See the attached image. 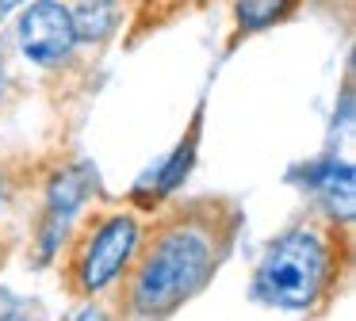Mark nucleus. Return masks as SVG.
<instances>
[{
	"label": "nucleus",
	"instance_id": "1",
	"mask_svg": "<svg viewBox=\"0 0 356 321\" xmlns=\"http://www.w3.org/2000/svg\"><path fill=\"white\" fill-rule=\"evenodd\" d=\"M215 252L200 229H169L154 249L146 252L138 275H134V310L142 318L169 313L177 302H184L192 290L203 287L211 275Z\"/></svg>",
	"mask_w": 356,
	"mask_h": 321
},
{
	"label": "nucleus",
	"instance_id": "2",
	"mask_svg": "<svg viewBox=\"0 0 356 321\" xmlns=\"http://www.w3.org/2000/svg\"><path fill=\"white\" fill-rule=\"evenodd\" d=\"M325 264H330V256H325L322 237L310 229H291L264 249L261 268H257V290L272 306L302 310L322 290Z\"/></svg>",
	"mask_w": 356,
	"mask_h": 321
},
{
	"label": "nucleus",
	"instance_id": "3",
	"mask_svg": "<svg viewBox=\"0 0 356 321\" xmlns=\"http://www.w3.org/2000/svg\"><path fill=\"white\" fill-rule=\"evenodd\" d=\"M19 50L27 54L39 65H54L77 42V31H73V12L58 0H35L24 15H19Z\"/></svg>",
	"mask_w": 356,
	"mask_h": 321
},
{
	"label": "nucleus",
	"instance_id": "4",
	"mask_svg": "<svg viewBox=\"0 0 356 321\" xmlns=\"http://www.w3.org/2000/svg\"><path fill=\"white\" fill-rule=\"evenodd\" d=\"M134 245H138V222L127 218V214L108 218L92 233L85 256H81V287L85 290L108 287V283L127 268V260L134 256Z\"/></svg>",
	"mask_w": 356,
	"mask_h": 321
},
{
	"label": "nucleus",
	"instance_id": "5",
	"mask_svg": "<svg viewBox=\"0 0 356 321\" xmlns=\"http://www.w3.org/2000/svg\"><path fill=\"white\" fill-rule=\"evenodd\" d=\"M314 183H318V191H322V199L330 203L333 214L353 218V168L348 165H325V168H318Z\"/></svg>",
	"mask_w": 356,
	"mask_h": 321
},
{
	"label": "nucleus",
	"instance_id": "6",
	"mask_svg": "<svg viewBox=\"0 0 356 321\" xmlns=\"http://www.w3.org/2000/svg\"><path fill=\"white\" fill-rule=\"evenodd\" d=\"M111 27H115V4H111V0H85L81 12H73V31H77V38L100 42Z\"/></svg>",
	"mask_w": 356,
	"mask_h": 321
},
{
	"label": "nucleus",
	"instance_id": "7",
	"mask_svg": "<svg viewBox=\"0 0 356 321\" xmlns=\"http://www.w3.org/2000/svg\"><path fill=\"white\" fill-rule=\"evenodd\" d=\"M291 8V0H238V19L245 31L268 27Z\"/></svg>",
	"mask_w": 356,
	"mask_h": 321
},
{
	"label": "nucleus",
	"instance_id": "8",
	"mask_svg": "<svg viewBox=\"0 0 356 321\" xmlns=\"http://www.w3.org/2000/svg\"><path fill=\"white\" fill-rule=\"evenodd\" d=\"M77 321H108V318H104V310H96V306H88V310L81 313Z\"/></svg>",
	"mask_w": 356,
	"mask_h": 321
},
{
	"label": "nucleus",
	"instance_id": "9",
	"mask_svg": "<svg viewBox=\"0 0 356 321\" xmlns=\"http://www.w3.org/2000/svg\"><path fill=\"white\" fill-rule=\"evenodd\" d=\"M0 321H31V318H27V313H4Z\"/></svg>",
	"mask_w": 356,
	"mask_h": 321
},
{
	"label": "nucleus",
	"instance_id": "10",
	"mask_svg": "<svg viewBox=\"0 0 356 321\" xmlns=\"http://www.w3.org/2000/svg\"><path fill=\"white\" fill-rule=\"evenodd\" d=\"M16 4H19V0H0V12H12Z\"/></svg>",
	"mask_w": 356,
	"mask_h": 321
},
{
	"label": "nucleus",
	"instance_id": "11",
	"mask_svg": "<svg viewBox=\"0 0 356 321\" xmlns=\"http://www.w3.org/2000/svg\"><path fill=\"white\" fill-rule=\"evenodd\" d=\"M0 92H4V65H0Z\"/></svg>",
	"mask_w": 356,
	"mask_h": 321
},
{
	"label": "nucleus",
	"instance_id": "12",
	"mask_svg": "<svg viewBox=\"0 0 356 321\" xmlns=\"http://www.w3.org/2000/svg\"><path fill=\"white\" fill-rule=\"evenodd\" d=\"M0 199H4V183H0Z\"/></svg>",
	"mask_w": 356,
	"mask_h": 321
}]
</instances>
